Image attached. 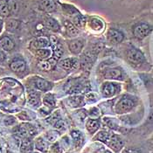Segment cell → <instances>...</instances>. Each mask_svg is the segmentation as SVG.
Instances as JSON below:
<instances>
[{"mask_svg": "<svg viewBox=\"0 0 153 153\" xmlns=\"http://www.w3.org/2000/svg\"><path fill=\"white\" fill-rule=\"evenodd\" d=\"M39 8L43 12L51 13L57 10V4L54 0H40Z\"/></svg>", "mask_w": 153, "mask_h": 153, "instance_id": "cell-14", "label": "cell"}, {"mask_svg": "<svg viewBox=\"0 0 153 153\" xmlns=\"http://www.w3.org/2000/svg\"><path fill=\"white\" fill-rule=\"evenodd\" d=\"M43 103L44 105L49 108H54L56 105V101H55V98H54V95L53 94H47L44 98H43Z\"/></svg>", "mask_w": 153, "mask_h": 153, "instance_id": "cell-30", "label": "cell"}, {"mask_svg": "<svg viewBox=\"0 0 153 153\" xmlns=\"http://www.w3.org/2000/svg\"><path fill=\"white\" fill-rule=\"evenodd\" d=\"M7 153H12V152H7Z\"/></svg>", "mask_w": 153, "mask_h": 153, "instance_id": "cell-50", "label": "cell"}, {"mask_svg": "<svg viewBox=\"0 0 153 153\" xmlns=\"http://www.w3.org/2000/svg\"><path fill=\"white\" fill-rule=\"evenodd\" d=\"M52 152H53V153H62L63 148L61 147L59 143H56L52 146Z\"/></svg>", "mask_w": 153, "mask_h": 153, "instance_id": "cell-41", "label": "cell"}, {"mask_svg": "<svg viewBox=\"0 0 153 153\" xmlns=\"http://www.w3.org/2000/svg\"><path fill=\"white\" fill-rule=\"evenodd\" d=\"M6 59V53L4 50L0 49V63H3Z\"/></svg>", "mask_w": 153, "mask_h": 153, "instance_id": "cell-44", "label": "cell"}, {"mask_svg": "<svg viewBox=\"0 0 153 153\" xmlns=\"http://www.w3.org/2000/svg\"><path fill=\"white\" fill-rule=\"evenodd\" d=\"M136 106L135 101L128 96H123L117 102L115 106V112L119 115H123L130 112Z\"/></svg>", "mask_w": 153, "mask_h": 153, "instance_id": "cell-1", "label": "cell"}, {"mask_svg": "<svg viewBox=\"0 0 153 153\" xmlns=\"http://www.w3.org/2000/svg\"><path fill=\"white\" fill-rule=\"evenodd\" d=\"M11 16V12L8 5V0H0V17L8 18Z\"/></svg>", "mask_w": 153, "mask_h": 153, "instance_id": "cell-28", "label": "cell"}, {"mask_svg": "<svg viewBox=\"0 0 153 153\" xmlns=\"http://www.w3.org/2000/svg\"><path fill=\"white\" fill-rule=\"evenodd\" d=\"M18 117L20 118V120H27V121L30 120V117H28V115H27L25 112H24V111L23 112H21L20 114H19Z\"/></svg>", "mask_w": 153, "mask_h": 153, "instance_id": "cell-45", "label": "cell"}, {"mask_svg": "<svg viewBox=\"0 0 153 153\" xmlns=\"http://www.w3.org/2000/svg\"><path fill=\"white\" fill-rule=\"evenodd\" d=\"M52 47H53V58L55 59L56 60H59V59L62 57L63 53H64L62 45L59 43V41L57 44L52 46Z\"/></svg>", "mask_w": 153, "mask_h": 153, "instance_id": "cell-29", "label": "cell"}, {"mask_svg": "<svg viewBox=\"0 0 153 153\" xmlns=\"http://www.w3.org/2000/svg\"><path fill=\"white\" fill-rule=\"evenodd\" d=\"M77 64V59L74 58H66L59 61V66L65 70L73 69Z\"/></svg>", "mask_w": 153, "mask_h": 153, "instance_id": "cell-25", "label": "cell"}, {"mask_svg": "<svg viewBox=\"0 0 153 153\" xmlns=\"http://www.w3.org/2000/svg\"><path fill=\"white\" fill-rule=\"evenodd\" d=\"M28 153H39V152H28Z\"/></svg>", "mask_w": 153, "mask_h": 153, "instance_id": "cell-48", "label": "cell"}, {"mask_svg": "<svg viewBox=\"0 0 153 153\" xmlns=\"http://www.w3.org/2000/svg\"><path fill=\"white\" fill-rule=\"evenodd\" d=\"M5 27L6 30L11 32V33H14L17 30L19 29L20 27V21L18 19H11L9 20H7V22L5 23Z\"/></svg>", "mask_w": 153, "mask_h": 153, "instance_id": "cell-27", "label": "cell"}, {"mask_svg": "<svg viewBox=\"0 0 153 153\" xmlns=\"http://www.w3.org/2000/svg\"><path fill=\"white\" fill-rule=\"evenodd\" d=\"M88 116L90 117V118H98L100 117V110L98 108L96 107H92L89 110H88Z\"/></svg>", "mask_w": 153, "mask_h": 153, "instance_id": "cell-36", "label": "cell"}, {"mask_svg": "<svg viewBox=\"0 0 153 153\" xmlns=\"http://www.w3.org/2000/svg\"><path fill=\"white\" fill-rule=\"evenodd\" d=\"M107 39L112 44H119L124 39V34L118 29L110 28L107 33Z\"/></svg>", "mask_w": 153, "mask_h": 153, "instance_id": "cell-7", "label": "cell"}, {"mask_svg": "<svg viewBox=\"0 0 153 153\" xmlns=\"http://www.w3.org/2000/svg\"><path fill=\"white\" fill-rule=\"evenodd\" d=\"M60 119V116H59V113H54V114H53V115H51L49 117L47 118V122L49 123V124H52V125H53L58 120Z\"/></svg>", "mask_w": 153, "mask_h": 153, "instance_id": "cell-37", "label": "cell"}, {"mask_svg": "<svg viewBox=\"0 0 153 153\" xmlns=\"http://www.w3.org/2000/svg\"><path fill=\"white\" fill-rule=\"evenodd\" d=\"M59 144L61 145V147L62 148H68L69 145H70V140L68 139V137H63L62 139H61V141L59 143Z\"/></svg>", "mask_w": 153, "mask_h": 153, "instance_id": "cell-43", "label": "cell"}, {"mask_svg": "<svg viewBox=\"0 0 153 153\" xmlns=\"http://www.w3.org/2000/svg\"><path fill=\"white\" fill-rule=\"evenodd\" d=\"M28 102L33 107H39L40 105V94L39 92L32 90L28 93Z\"/></svg>", "mask_w": 153, "mask_h": 153, "instance_id": "cell-23", "label": "cell"}, {"mask_svg": "<svg viewBox=\"0 0 153 153\" xmlns=\"http://www.w3.org/2000/svg\"><path fill=\"white\" fill-rule=\"evenodd\" d=\"M10 68L12 72L16 74H21L26 70V63L22 58L16 57L11 61Z\"/></svg>", "mask_w": 153, "mask_h": 153, "instance_id": "cell-8", "label": "cell"}, {"mask_svg": "<svg viewBox=\"0 0 153 153\" xmlns=\"http://www.w3.org/2000/svg\"><path fill=\"white\" fill-rule=\"evenodd\" d=\"M36 55L37 57L41 60H47V59L52 58L53 55V50L51 48L45 47L41 48L36 51Z\"/></svg>", "mask_w": 153, "mask_h": 153, "instance_id": "cell-24", "label": "cell"}, {"mask_svg": "<svg viewBox=\"0 0 153 153\" xmlns=\"http://www.w3.org/2000/svg\"><path fill=\"white\" fill-rule=\"evenodd\" d=\"M68 102L69 106L72 108H81L85 105L86 101L83 96L78 95V94H74L68 99Z\"/></svg>", "mask_w": 153, "mask_h": 153, "instance_id": "cell-17", "label": "cell"}, {"mask_svg": "<svg viewBox=\"0 0 153 153\" xmlns=\"http://www.w3.org/2000/svg\"><path fill=\"white\" fill-rule=\"evenodd\" d=\"M127 59L131 64L138 65L145 60V57H144V54L139 49L132 47V48L129 49V51L127 53Z\"/></svg>", "mask_w": 153, "mask_h": 153, "instance_id": "cell-4", "label": "cell"}, {"mask_svg": "<svg viewBox=\"0 0 153 153\" xmlns=\"http://www.w3.org/2000/svg\"><path fill=\"white\" fill-rule=\"evenodd\" d=\"M70 136L73 139L74 145L78 147H82L84 143V136L80 130H74L70 132Z\"/></svg>", "mask_w": 153, "mask_h": 153, "instance_id": "cell-20", "label": "cell"}, {"mask_svg": "<svg viewBox=\"0 0 153 153\" xmlns=\"http://www.w3.org/2000/svg\"><path fill=\"white\" fill-rule=\"evenodd\" d=\"M104 78L108 80H123V74L122 69L118 68H108L104 73Z\"/></svg>", "mask_w": 153, "mask_h": 153, "instance_id": "cell-11", "label": "cell"}, {"mask_svg": "<svg viewBox=\"0 0 153 153\" xmlns=\"http://www.w3.org/2000/svg\"><path fill=\"white\" fill-rule=\"evenodd\" d=\"M61 6H62L63 12L65 13V15H67L68 18H70L71 21L74 20L77 17H79L82 14L74 6L71 5V4H61Z\"/></svg>", "mask_w": 153, "mask_h": 153, "instance_id": "cell-13", "label": "cell"}, {"mask_svg": "<svg viewBox=\"0 0 153 153\" xmlns=\"http://www.w3.org/2000/svg\"><path fill=\"white\" fill-rule=\"evenodd\" d=\"M152 31V28L150 25L145 23L137 24L133 28V35L137 39H142L149 35Z\"/></svg>", "mask_w": 153, "mask_h": 153, "instance_id": "cell-3", "label": "cell"}, {"mask_svg": "<svg viewBox=\"0 0 153 153\" xmlns=\"http://www.w3.org/2000/svg\"><path fill=\"white\" fill-rule=\"evenodd\" d=\"M96 100H97V97L94 93H88L85 96V101L88 103H94V102H96Z\"/></svg>", "mask_w": 153, "mask_h": 153, "instance_id": "cell-38", "label": "cell"}, {"mask_svg": "<svg viewBox=\"0 0 153 153\" xmlns=\"http://www.w3.org/2000/svg\"><path fill=\"white\" fill-rule=\"evenodd\" d=\"M106 145L114 152L118 153L120 152L123 150V148L124 147V141L119 135L112 133Z\"/></svg>", "mask_w": 153, "mask_h": 153, "instance_id": "cell-2", "label": "cell"}, {"mask_svg": "<svg viewBox=\"0 0 153 153\" xmlns=\"http://www.w3.org/2000/svg\"><path fill=\"white\" fill-rule=\"evenodd\" d=\"M50 44L49 39L46 38V37H38L37 39H33L31 44H30V47L33 49H35L36 51L41 48H45L47 47Z\"/></svg>", "mask_w": 153, "mask_h": 153, "instance_id": "cell-16", "label": "cell"}, {"mask_svg": "<svg viewBox=\"0 0 153 153\" xmlns=\"http://www.w3.org/2000/svg\"><path fill=\"white\" fill-rule=\"evenodd\" d=\"M34 85H35V88L37 89L43 91V92H47L53 88V83L48 82L45 79H42L40 77H36L35 81H34Z\"/></svg>", "mask_w": 153, "mask_h": 153, "instance_id": "cell-15", "label": "cell"}, {"mask_svg": "<svg viewBox=\"0 0 153 153\" xmlns=\"http://www.w3.org/2000/svg\"><path fill=\"white\" fill-rule=\"evenodd\" d=\"M3 27H4V22H3V20H2V19H0V33H2Z\"/></svg>", "mask_w": 153, "mask_h": 153, "instance_id": "cell-47", "label": "cell"}, {"mask_svg": "<svg viewBox=\"0 0 153 153\" xmlns=\"http://www.w3.org/2000/svg\"><path fill=\"white\" fill-rule=\"evenodd\" d=\"M45 139L49 143L55 142L59 137V132L57 130H48L45 133Z\"/></svg>", "mask_w": 153, "mask_h": 153, "instance_id": "cell-32", "label": "cell"}, {"mask_svg": "<svg viewBox=\"0 0 153 153\" xmlns=\"http://www.w3.org/2000/svg\"><path fill=\"white\" fill-rule=\"evenodd\" d=\"M88 24L89 28L95 33L102 32L104 30V27H105L104 22L97 17H91L88 20Z\"/></svg>", "mask_w": 153, "mask_h": 153, "instance_id": "cell-9", "label": "cell"}, {"mask_svg": "<svg viewBox=\"0 0 153 153\" xmlns=\"http://www.w3.org/2000/svg\"><path fill=\"white\" fill-rule=\"evenodd\" d=\"M63 25L65 27V30L67 32V34L69 37H75L79 34V30L78 28L71 22L68 19L63 20Z\"/></svg>", "mask_w": 153, "mask_h": 153, "instance_id": "cell-19", "label": "cell"}, {"mask_svg": "<svg viewBox=\"0 0 153 153\" xmlns=\"http://www.w3.org/2000/svg\"><path fill=\"white\" fill-rule=\"evenodd\" d=\"M8 5H9L11 15H16L19 12L20 9L19 0H8Z\"/></svg>", "mask_w": 153, "mask_h": 153, "instance_id": "cell-31", "label": "cell"}, {"mask_svg": "<svg viewBox=\"0 0 153 153\" xmlns=\"http://www.w3.org/2000/svg\"><path fill=\"white\" fill-rule=\"evenodd\" d=\"M125 153H142V152L139 149H135V148H130L126 150Z\"/></svg>", "mask_w": 153, "mask_h": 153, "instance_id": "cell-46", "label": "cell"}, {"mask_svg": "<svg viewBox=\"0 0 153 153\" xmlns=\"http://www.w3.org/2000/svg\"><path fill=\"white\" fill-rule=\"evenodd\" d=\"M101 127V121L99 118H89L86 122V129L91 135H94Z\"/></svg>", "mask_w": 153, "mask_h": 153, "instance_id": "cell-12", "label": "cell"}, {"mask_svg": "<svg viewBox=\"0 0 153 153\" xmlns=\"http://www.w3.org/2000/svg\"><path fill=\"white\" fill-rule=\"evenodd\" d=\"M53 126V128H54L55 130H61L65 129V123H64V122H63V120H62L61 118H60L59 120H58Z\"/></svg>", "mask_w": 153, "mask_h": 153, "instance_id": "cell-39", "label": "cell"}, {"mask_svg": "<svg viewBox=\"0 0 153 153\" xmlns=\"http://www.w3.org/2000/svg\"><path fill=\"white\" fill-rule=\"evenodd\" d=\"M34 147V144L33 141L30 139V137H25L23 138L21 141V145H20V150L23 153H28L33 152Z\"/></svg>", "mask_w": 153, "mask_h": 153, "instance_id": "cell-26", "label": "cell"}, {"mask_svg": "<svg viewBox=\"0 0 153 153\" xmlns=\"http://www.w3.org/2000/svg\"><path fill=\"white\" fill-rule=\"evenodd\" d=\"M34 147L38 151L41 152L46 153L47 152L48 149H49V142L46 140L45 138L39 137L38 138H36L34 142Z\"/></svg>", "mask_w": 153, "mask_h": 153, "instance_id": "cell-21", "label": "cell"}, {"mask_svg": "<svg viewBox=\"0 0 153 153\" xmlns=\"http://www.w3.org/2000/svg\"><path fill=\"white\" fill-rule=\"evenodd\" d=\"M111 134L112 133L106 131V130H101V131L95 133L94 137H93V140L94 141H99L104 143V144H107L109 138H110V137H111Z\"/></svg>", "mask_w": 153, "mask_h": 153, "instance_id": "cell-22", "label": "cell"}, {"mask_svg": "<svg viewBox=\"0 0 153 153\" xmlns=\"http://www.w3.org/2000/svg\"><path fill=\"white\" fill-rule=\"evenodd\" d=\"M39 68L41 70L49 71L51 70L53 67V65L50 63L49 59H47V60H41V61L39 63Z\"/></svg>", "mask_w": 153, "mask_h": 153, "instance_id": "cell-34", "label": "cell"}, {"mask_svg": "<svg viewBox=\"0 0 153 153\" xmlns=\"http://www.w3.org/2000/svg\"><path fill=\"white\" fill-rule=\"evenodd\" d=\"M84 46H85V39L81 38L68 40V47L69 51L74 54L81 53L84 48Z\"/></svg>", "mask_w": 153, "mask_h": 153, "instance_id": "cell-6", "label": "cell"}, {"mask_svg": "<svg viewBox=\"0 0 153 153\" xmlns=\"http://www.w3.org/2000/svg\"><path fill=\"white\" fill-rule=\"evenodd\" d=\"M45 25L49 30H51L53 33H60L61 32V26L59 23L53 17H47L45 19Z\"/></svg>", "mask_w": 153, "mask_h": 153, "instance_id": "cell-18", "label": "cell"}, {"mask_svg": "<svg viewBox=\"0 0 153 153\" xmlns=\"http://www.w3.org/2000/svg\"><path fill=\"white\" fill-rule=\"evenodd\" d=\"M82 85H74V87H72L70 88V94H77L78 93L82 92Z\"/></svg>", "mask_w": 153, "mask_h": 153, "instance_id": "cell-40", "label": "cell"}, {"mask_svg": "<svg viewBox=\"0 0 153 153\" xmlns=\"http://www.w3.org/2000/svg\"><path fill=\"white\" fill-rule=\"evenodd\" d=\"M23 125L25 126L26 131H27V134H28L29 137H34V136L37 135L38 131H37V129H36V127L34 125H33L31 123H24Z\"/></svg>", "mask_w": 153, "mask_h": 153, "instance_id": "cell-33", "label": "cell"}, {"mask_svg": "<svg viewBox=\"0 0 153 153\" xmlns=\"http://www.w3.org/2000/svg\"><path fill=\"white\" fill-rule=\"evenodd\" d=\"M15 47V42L9 35H4L0 38V48L5 52H11Z\"/></svg>", "mask_w": 153, "mask_h": 153, "instance_id": "cell-10", "label": "cell"}, {"mask_svg": "<svg viewBox=\"0 0 153 153\" xmlns=\"http://www.w3.org/2000/svg\"><path fill=\"white\" fill-rule=\"evenodd\" d=\"M15 122H16V120H15V118L13 117H8L5 119H4V123L6 126H12V125H13L15 123Z\"/></svg>", "mask_w": 153, "mask_h": 153, "instance_id": "cell-42", "label": "cell"}, {"mask_svg": "<svg viewBox=\"0 0 153 153\" xmlns=\"http://www.w3.org/2000/svg\"><path fill=\"white\" fill-rule=\"evenodd\" d=\"M0 153H3V152H2V151H1V150H0Z\"/></svg>", "mask_w": 153, "mask_h": 153, "instance_id": "cell-49", "label": "cell"}, {"mask_svg": "<svg viewBox=\"0 0 153 153\" xmlns=\"http://www.w3.org/2000/svg\"><path fill=\"white\" fill-rule=\"evenodd\" d=\"M102 94L104 97H111L120 91V86L117 83L105 82L102 86Z\"/></svg>", "mask_w": 153, "mask_h": 153, "instance_id": "cell-5", "label": "cell"}, {"mask_svg": "<svg viewBox=\"0 0 153 153\" xmlns=\"http://www.w3.org/2000/svg\"><path fill=\"white\" fill-rule=\"evenodd\" d=\"M102 122L106 126H108V128H109L111 130H117V124L111 118L104 117L102 119Z\"/></svg>", "mask_w": 153, "mask_h": 153, "instance_id": "cell-35", "label": "cell"}]
</instances>
